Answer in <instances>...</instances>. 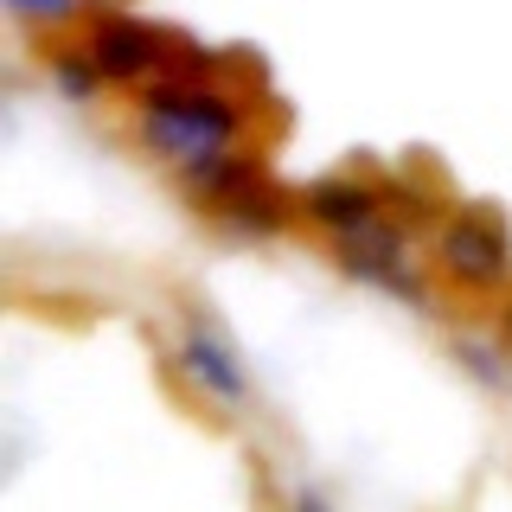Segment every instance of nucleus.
I'll list each match as a JSON object with an SVG mask.
<instances>
[{"label":"nucleus","instance_id":"0eeeda50","mask_svg":"<svg viewBox=\"0 0 512 512\" xmlns=\"http://www.w3.org/2000/svg\"><path fill=\"white\" fill-rule=\"evenodd\" d=\"M7 13L20 26H32V32H58V26H71L77 13H84V0H7Z\"/></svg>","mask_w":512,"mask_h":512},{"label":"nucleus","instance_id":"7ed1b4c3","mask_svg":"<svg viewBox=\"0 0 512 512\" xmlns=\"http://www.w3.org/2000/svg\"><path fill=\"white\" fill-rule=\"evenodd\" d=\"M436 269L468 295H493V288L512 282V231L500 212L487 205H461V212L442 218L436 231Z\"/></svg>","mask_w":512,"mask_h":512},{"label":"nucleus","instance_id":"20e7f679","mask_svg":"<svg viewBox=\"0 0 512 512\" xmlns=\"http://www.w3.org/2000/svg\"><path fill=\"white\" fill-rule=\"evenodd\" d=\"M173 359L186 365V378L199 384V397L224 416H237L250 404V372H244V352L231 346V333L218 327L205 308H186L180 320V346H173Z\"/></svg>","mask_w":512,"mask_h":512},{"label":"nucleus","instance_id":"f03ea898","mask_svg":"<svg viewBox=\"0 0 512 512\" xmlns=\"http://www.w3.org/2000/svg\"><path fill=\"white\" fill-rule=\"evenodd\" d=\"M180 199L212 224L218 237L231 244H269V237L288 224V212H301V192H288L276 173H269L263 154H212V160H192V167L173 173Z\"/></svg>","mask_w":512,"mask_h":512},{"label":"nucleus","instance_id":"423d86ee","mask_svg":"<svg viewBox=\"0 0 512 512\" xmlns=\"http://www.w3.org/2000/svg\"><path fill=\"white\" fill-rule=\"evenodd\" d=\"M455 365L468 372L480 391H512V346L506 340H455Z\"/></svg>","mask_w":512,"mask_h":512},{"label":"nucleus","instance_id":"6e6552de","mask_svg":"<svg viewBox=\"0 0 512 512\" xmlns=\"http://www.w3.org/2000/svg\"><path fill=\"white\" fill-rule=\"evenodd\" d=\"M288 512H333V500H327L320 487H301V493H295V506H288Z\"/></svg>","mask_w":512,"mask_h":512},{"label":"nucleus","instance_id":"39448f33","mask_svg":"<svg viewBox=\"0 0 512 512\" xmlns=\"http://www.w3.org/2000/svg\"><path fill=\"white\" fill-rule=\"evenodd\" d=\"M301 218L327 237H352L365 231L372 218H384V186H365L359 173H320V180L301 192Z\"/></svg>","mask_w":512,"mask_h":512},{"label":"nucleus","instance_id":"f257e3e1","mask_svg":"<svg viewBox=\"0 0 512 512\" xmlns=\"http://www.w3.org/2000/svg\"><path fill=\"white\" fill-rule=\"evenodd\" d=\"M135 148L160 160V167H192V160H212L244 148V128H250V103L231 84H218L212 71L199 77H154L135 96Z\"/></svg>","mask_w":512,"mask_h":512}]
</instances>
